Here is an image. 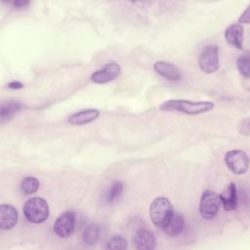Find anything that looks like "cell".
Instances as JSON below:
<instances>
[{
  "mask_svg": "<svg viewBox=\"0 0 250 250\" xmlns=\"http://www.w3.org/2000/svg\"><path fill=\"white\" fill-rule=\"evenodd\" d=\"M39 188V181L35 177H25L21 183V189L25 195L35 193Z\"/></svg>",
  "mask_w": 250,
  "mask_h": 250,
  "instance_id": "cell-18",
  "label": "cell"
},
{
  "mask_svg": "<svg viewBox=\"0 0 250 250\" xmlns=\"http://www.w3.org/2000/svg\"><path fill=\"white\" fill-rule=\"evenodd\" d=\"M19 220L17 209L11 204H2L0 206V229L8 230L13 229Z\"/></svg>",
  "mask_w": 250,
  "mask_h": 250,
  "instance_id": "cell-9",
  "label": "cell"
},
{
  "mask_svg": "<svg viewBox=\"0 0 250 250\" xmlns=\"http://www.w3.org/2000/svg\"><path fill=\"white\" fill-rule=\"evenodd\" d=\"M133 243L138 250H151L155 246V237L152 231L143 229L135 233Z\"/></svg>",
  "mask_w": 250,
  "mask_h": 250,
  "instance_id": "cell-10",
  "label": "cell"
},
{
  "mask_svg": "<svg viewBox=\"0 0 250 250\" xmlns=\"http://www.w3.org/2000/svg\"><path fill=\"white\" fill-rule=\"evenodd\" d=\"M127 248V241L124 237L120 235L112 236L106 243L105 249H115V250H125Z\"/></svg>",
  "mask_w": 250,
  "mask_h": 250,
  "instance_id": "cell-21",
  "label": "cell"
},
{
  "mask_svg": "<svg viewBox=\"0 0 250 250\" xmlns=\"http://www.w3.org/2000/svg\"><path fill=\"white\" fill-rule=\"evenodd\" d=\"M13 5L15 7H18V8H23V7L27 6V5H29V2L28 1H24V0H19V1H14Z\"/></svg>",
  "mask_w": 250,
  "mask_h": 250,
  "instance_id": "cell-24",
  "label": "cell"
},
{
  "mask_svg": "<svg viewBox=\"0 0 250 250\" xmlns=\"http://www.w3.org/2000/svg\"><path fill=\"white\" fill-rule=\"evenodd\" d=\"M8 87L11 89H21L23 87V84L20 81H12L8 84Z\"/></svg>",
  "mask_w": 250,
  "mask_h": 250,
  "instance_id": "cell-23",
  "label": "cell"
},
{
  "mask_svg": "<svg viewBox=\"0 0 250 250\" xmlns=\"http://www.w3.org/2000/svg\"><path fill=\"white\" fill-rule=\"evenodd\" d=\"M249 63H250V59H249V55L245 54L240 56L237 61H236V66L237 69L239 70L240 74H242L244 77L248 78L249 74H250V67H249Z\"/></svg>",
  "mask_w": 250,
  "mask_h": 250,
  "instance_id": "cell-20",
  "label": "cell"
},
{
  "mask_svg": "<svg viewBox=\"0 0 250 250\" xmlns=\"http://www.w3.org/2000/svg\"><path fill=\"white\" fill-rule=\"evenodd\" d=\"M222 205L220 194L214 190L207 189L202 192L199 201V214L205 220L214 219Z\"/></svg>",
  "mask_w": 250,
  "mask_h": 250,
  "instance_id": "cell-4",
  "label": "cell"
},
{
  "mask_svg": "<svg viewBox=\"0 0 250 250\" xmlns=\"http://www.w3.org/2000/svg\"><path fill=\"white\" fill-rule=\"evenodd\" d=\"M239 23H248L249 22V7L246 8V10L241 14V16L238 19Z\"/></svg>",
  "mask_w": 250,
  "mask_h": 250,
  "instance_id": "cell-22",
  "label": "cell"
},
{
  "mask_svg": "<svg viewBox=\"0 0 250 250\" xmlns=\"http://www.w3.org/2000/svg\"><path fill=\"white\" fill-rule=\"evenodd\" d=\"M21 108V104L18 102H8L6 104H3L0 110V116L2 121L10 119L18 111H20Z\"/></svg>",
  "mask_w": 250,
  "mask_h": 250,
  "instance_id": "cell-17",
  "label": "cell"
},
{
  "mask_svg": "<svg viewBox=\"0 0 250 250\" xmlns=\"http://www.w3.org/2000/svg\"><path fill=\"white\" fill-rule=\"evenodd\" d=\"M75 227V214L72 211L62 213L55 221L53 230L59 237L65 238L72 234Z\"/></svg>",
  "mask_w": 250,
  "mask_h": 250,
  "instance_id": "cell-7",
  "label": "cell"
},
{
  "mask_svg": "<svg viewBox=\"0 0 250 250\" xmlns=\"http://www.w3.org/2000/svg\"><path fill=\"white\" fill-rule=\"evenodd\" d=\"M121 72V66L116 62H108L91 75V80L97 84H104L116 79Z\"/></svg>",
  "mask_w": 250,
  "mask_h": 250,
  "instance_id": "cell-8",
  "label": "cell"
},
{
  "mask_svg": "<svg viewBox=\"0 0 250 250\" xmlns=\"http://www.w3.org/2000/svg\"><path fill=\"white\" fill-rule=\"evenodd\" d=\"M215 104L210 101H188V100H168L159 104L162 111H176L189 115L201 114L214 108Z\"/></svg>",
  "mask_w": 250,
  "mask_h": 250,
  "instance_id": "cell-1",
  "label": "cell"
},
{
  "mask_svg": "<svg viewBox=\"0 0 250 250\" xmlns=\"http://www.w3.org/2000/svg\"><path fill=\"white\" fill-rule=\"evenodd\" d=\"M198 65L205 73H214L220 67L219 52L216 45H207L198 58Z\"/></svg>",
  "mask_w": 250,
  "mask_h": 250,
  "instance_id": "cell-5",
  "label": "cell"
},
{
  "mask_svg": "<svg viewBox=\"0 0 250 250\" xmlns=\"http://www.w3.org/2000/svg\"><path fill=\"white\" fill-rule=\"evenodd\" d=\"M123 184L121 182H114L109 188L107 193L105 194V199L108 203L116 200L123 192Z\"/></svg>",
  "mask_w": 250,
  "mask_h": 250,
  "instance_id": "cell-19",
  "label": "cell"
},
{
  "mask_svg": "<svg viewBox=\"0 0 250 250\" xmlns=\"http://www.w3.org/2000/svg\"><path fill=\"white\" fill-rule=\"evenodd\" d=\"M221 202L225 210L233 211L237 207V191L234 183H230L227 188L220 194Z\"/></svg>",
  "mask_w": 250,
  "mask_h": 250,
  "instance_id": "cell-14",
  "label": "cell"
},
{
  "mask_svg": "<svg viewBox=\"0 0 250 250\" xmlns=\"http://www.w3.org/2000/svg\"><path fill=\"white\" fill-rule=\"evenodd\" d=\"M100 238V228L96 224L88 225L82 234L83 242L89 245L96 244Z\"/></svg>",
  "mask_w": 250,
  "mask_h": 250,
  "instance_id": "cell-16",
  "label": "cell"
},
{
  "mask_svg": "<svg viewBox=\"0 0 250 250\" xmlns=\"http://www.w3.org/2000/svg\"><path fill=\"white\" fill-rule=\"evenodd\" d=\"M225 38L229 45L241 50L243 48L244 38L243 26L240 23L230 24L225 31Z\"/></svg>",
  "mask_w": 250,
  "mask_h": 250,
  "instance_id": "cell-12",
  "label": "cell"
},
{
  "mask_svg": "<svg viewBox=\"0 0 250 250\" xmlns=\"http://www.w3.org/2000/svg\"><path fill=\"white\" fill-rule=\"evenodd\" d=\"M225 163L233 174L242 175L248 170L249 157L243 150L232 149L226 153Z\"/></svg>",
  "mask_w": 250,
  "mask_h": 250,
  "instance_id": "cell-6",
  "label": "cell"
},
{
  "mask_svg": "<svg viewBox=\"0 0 250 250\" xmlns=\"http://www.w3.org/2000/svg\"><path fill=\"white\" fill-rule=\"evenodd\" d=\"M153 69L160 76H162L163 78H166L168 80L178 81L182 78V74H181L179 68L175 64H173L169 62L158 61V62H154Z\"/></svg>",
  "mask_w": 250,
  "mask_h": 250,
  "instance_id": "cell-11",
  "label": "cell"
},
{
  "mask_svg": "<svg viewBox=\"0 0 250 250\" xmlns=\"http://www.w3.org/2000/svg\"><path fill=\"white\" fill-rule=\"evenodd\" d=\"M25 219L32 224L44 223L50 215V208L47 201L38 196L27 199L22 207Z\"/></svg>",
  "mask_w": 250,
  "mask_h": 250,
  "instance_id": "cell-3",
  "label": "cell"
},
{
  "mask_svg": "<svg viewBox=\"0 0 250 250\" xmlns=\"http://www.w3.org/2000/svg\"><path fill=\"white\" fill-rule=\"evenodd\" d=\"M185 229V220L181 215L174 214L169 223L162 229L163 231L170 236H177L183 232Z\"/></svg>",
  "mask_w": 250,
  "mask_h": 250,
  "instance_id": "cell-15",
  "label": "cell"
},
{
  "mask_svg": "<svg viewBox=\"0 0 250 250\" xmlns=\"http://www.w3.org/2000/svg\"><path fill=\"white\" fill-rule=\"evenodd\" d=\"M100 115V111L96 108H87L77 111L67 118L71 125H84L96 120Z\"/></svg>",
  "mask_w": 250,
  "mask_h": 250,
  "instance_id": "cell-13",
  "label": "cell"
},
{
  "mask_svg": "<svg viewBox=\"0 0 250 250\" xmlns=\"http://www.w3.org/2000/svg\"><path fill=\"white\" fill-rule=\"evenodd\" d=\"M174 216V208L166 197L154 198L149 206V217L154 226L163 229Z\"/></svg>",
  "mask_w": 250,
  "mask_h": 250,
  "instance_id": "cell-2",
  "label": "cell"
}]
</instances>
